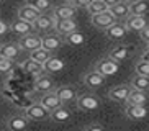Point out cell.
I'll use <instances>...</instances> for the list:
<instances>
[{"label": "cell", "instance_id": "obj_5", "mask_svg": "<svg viewBox=\"0 0 149 131\" xmlns=\"http://www.w3.org/2000/svg\"><path fill=\"white\" fill-rule=\"evenodd\" d=\"M18 43H20V46H22L23 51H28V52L43 48V38L38 36V35H33V33L22 36V38L18 39Z\"/></svg>", "mask_w": 149, "mask_h": 131}, {"label": "cell", "instance_id": "obj_14", "mask_svg": "<svg viewBox=\"0 0 149 131\" xmlns=\"http://www.w3.org/2000/svg\"><path fill=\"white\" fill-rule=\"evenodd\" d=\"M22 46L20 43H13V41H8V43H3L0 46V56L2 57H8V59H17L22 52Z\"/></svg>", "mask_w": 149, "mask_h": 131}, {"label": "cell", "instance_id": "obj_1", "mask_svg": "<svg viewBox=\"0 0 149 131\" xmlns=\"http://www.w3.org/2000/svg\"><path fill=\"white\" fill-rule=\"evenodd\" d=\"M25 115L30 118L31 121H46V120H51V110H48L41 102L26 107Z\"/></svg>", "mask_w": 149, "mask_h": 131}, {"label": "cell", "instance_id": "obj_34", "mask_svg": "<svg viewBox=\"0 0 149 131\" xmlns=\"http://www.w3.org/2000/svg\"><path fill=\"white\" fill-rule=\"evenodd\" d=\"M12 70H13V59H8V57H2L0 56V72L10 74Z\"/></svg>", "mask_w": 149, "mask_h": 131}, {"label": "cell", "instance_id": "obj_44", "mask_svg": "<svg viewBox=\"0 0 149 131\" xmlns=\"http://www.w3.org/2000/svg\"><path fill=\"white\" fill-rule=\"evenodd\" d=\"M148 48H149V43H148Z\"/></svg>", "mask_w": 149, "mask_h": 131}, {"label": "cell", "instance_id": "obj_40", "mask_svg": "<svg viewBox=\"0 0 149 131\" xmlns=\"http://www.w3.org/2000/svg\"><path fill=\"white\" fill-rule=\"evenodd\" d=\"M103 2H105V3L108 5V8H111L113 5H116L118 2H121V0H103Z\"/></svg>", "mask_w": 149, "mask_h": 131}, {"label": "cell", "instance_id": "obj_25", "mask_svg": "<svg viewBox=\"0 0 149 131\" xmlns=\"http://www.w3.org/2000/svg\"><path fill=\"white\" fill-rule=\"evenodd\" d=\"M108 56L113 57L115 61L123 62V61H126L128 56H130V48H128V46H125V44H120V46H116V48H113L111 51H110Z\"/></svg>", "mask_w": 149, "mask_h": 131}, {"label": "cell", "instance_id": "obj_18", "mask_svg": "<svg viewBox=\"0 0 149 131\" xmlns=\"http://www.w3.org/2000/svg\"><path fill=\"white\" fill-rule=\"evenodd\" d=\"M40 102L48 110H51V111L59 108V107H62V102H61V98H59V95H57V92H46V93H43Z\"/></svg>", "mask_w": 149, "mask_h": 131}, {"label": "cell", "instance_id": "obj_35", "mask_svg": "<svg viewBox=\"0 0 149 131\" xmlns=\"http://www.w3.org/2000/svg\"><path fill=\"white\" fill-rule=\"evenodd\" d=\"M134 70H136V74L149 75V61H144V59L138 61V62H136V66H134Z\"/></svg>", "mask_w": 149, "mask_h": 131}, {"label": "cell", "instance_id": "obj_6", "mask_svg": "<svg viewBox=\"0 0 149 131\" xmlns=\"http://www.w3.org/2000/svg\"><path fill=\"white\" fill-rule=\"evenodd\" d=\"M84 84L90 90H97V88H100L105 84V75L102 74V72H98L97 69H93L84 75Z\"/></svg>", "mask_w": 149, "mask_h": 131}, {"label": "cell", "instance_id": "obj_9", "mask_svg": "<svg viewBox=\"0 0 149 131\" xmlns=\"http://www.w3.org/2000/svg\"><path fill=\"white\" fill-rule=\"evenodd\" d=\"M56 92H57V95H59V98H61L62 105L74 103V102H77V98H79L77 92H75V88L72 87V85H61V87L56 88Z\"/></svg>", "mask_w": 149, "mask_h": 131}, {"label": "cell", "instance_id": "obj_21", "mask_svg": "<svg viewBox=\"0 0 149 131\" xmlns=\"http://www.w3.org/2000/svg\"><path fill=\"white\" fill-rule=\"evenodd\" d=\"M53 13L56 20H61V18H74L75 15V7L72 3H64V5H59L56 8H53Z\"/></svg>", "mask_w": 149, "mask_h": 131}, {"label": "cell", "instance_id": "obj_28", "mask_svg": "<svg viewBox=\"0 0 149 131\" xmlns=\"http://www.w3.org/2000/svg\"><path fill=\"white\" fill-rule=\"evenodd\" d=\"M131 87L133 88H138V90H149V75H141V74H136L134 77L131 79Z\"/></svg>", "mask_w": 149, "mask_h": 131}, {"label": "cell", "instance_id": "obj_42", "mask_svg": "<svg viewBox=\"0 0 149 131\" xmlns=\"http://www.w3.org/2000/svg\"><path fill=\"white\" fill-rule=\"evenodd\" d=\"M66 3H72V5H77V0H64Z\"/></svg>", "mask_w": 149, "mask_h": 131}, {"label": "cell", "instance_id": "obj_37", "mask_svg": "<svg viewBox=\"0 0 149 131\" xmlns=\"http://www.w3.org/2000/svg\"><path fill=\"white\" fill-rule=\"evenodd\" d=\"M141 39H144L146 43H149V25L141 31Z\"/></svg>", "mask_w": 149, "mask_h": 131}, {"label": "cell", "instance_id": "obj_7", "mask_svg": "<svg viewBox=\"0 0 149 131\" xmlns=\"http://www.w3.org/2000/svg\"><path fill=\"white\" fill-rule=\"evenodd\" d=\"M131 90H133L131 85H116L108 92V98L113 102H118V103H126Z\"/></svg>", "mask_w": 149, "mask_h": 131}, {"label": "cell", "instance_id": "obj_36", "mask_svg": "<svg viewBox=\"0 0 149 131\" xmlns=\"http://www.w3.org/2000/svg\"><path fill=\"white\" fill-rule=\"evenodd\" d=\"M103 130V125L100 123H90L87 126H84V131H102Z\"/></svg>", "mask_w": 149, "mask_h": 131}, {"label": "cell", "instance_id": "obj_10", "mask_svg": "<svg viewBox=\"0 0 149 131\" xmlns=\"http://www.w3.org/2000/svg\"><path fill=\"white\" fill-rule=\"evenodd\" d=\"M54 30H56L57 35L66 36V35H69V33L77 30V23H75L74 18H61V20H56Z\"/></svg>", "mask_w": 149, "mask_h": 131}, {"label": "cell", "instance_id": "obj_30", "mask_svg": "<svg viewBox=\"0 0 149 131\" xmlns=\"http://www.w3.org/2000/svg\"><path fill=\"white\" fill-rule=\"evenodd\" d=\"M131 15H146L149 12V0H138L130 5Z\"/></svg>", "mask_w": 149, "mask_h": 131}, {"label": "cell", "instance_id": "obj_31", "mask_svg": "<svg viewBox=\"0 0 149 131\" xmlns=\"http://www.w3.org/2000/svg\"><path fill=\"white\" fill-rule=\"evenodd\" d=\"M30 57L35 59V61H38V62H41V64H44V62L51 57V51H48V49H44V48L35 49V51L30 52Z\"/></svg>", "mask_w": 149, "mask_h": 131}, {"label": "cell", "instance_id": "obj_41", "mask_svg": "<svg viewBox=\"0 0 149 131\" xmlns=\"http://www.w3.org/2000/svg\"><path fill=\"white\" fill-rule=\"evenodd\" d=\"M141 59H144V61H149V48L146 49L143 54H141Z\"/></svg>", "mask_w": 149, "mask_h": 131}, {"label": "cell", "instance_id": "obj_2", "mask_svg": "<svg viewBox=\"0 0 149 131\" xmlns=\"http://www.w3.org/2000/svg\"><path fill=\"white\" fill-rule=\"evenodd\" d=\"M90 22L95 28L98 30H107L108 26H111L113 23L118 22V18L115 17L111 10H107V12H102V13H95V15H90Z\"/></svg>", "mask_w": 149, "mask_h": 131}, {"label": "cell", "instance_id": "obj_27", "mask_svg": "<svg viewBox=\"0 0 149 131\" xmlns=\"http://www.w3.org/2000/svg\"><path fill=\"white\" fill-rule=\"evenodd\" d=\"M69 118H70V111L66 107H59V108L51 111V120L54 123H66Z\"/></svg>", "mask_w": 149, "mask_h": 131}, {"label": "cell", "instance_id": "obj_22", "mask_svg": "<svg viewBox=\"0 0 149 131\" xmlns=\"http://www.w3.org/2000/svg\"><path fill=\"white\" fill-rule=\"evenodd\" d=\"M64 67H66V62L62 61L61 57H57V56H51L48 61L44 62V69H46V72H49V74L61 72Z\"/></svg>", "mask_w": 149, "mask_h": 131}, {"label": "cell", "instance_id": "obj_19", "mask_svg": "<svg viewBox=\"0 0 149 131\" xmlns=\"http://www.w3.org/2000/svg\"><path fill=\"white\" fill-rule=\"evenodd\" d=\"M64 39H61V35H48L43 38V48L51 52H56L62 48Z\"/></svg>", "mask_w": 149, "mask_h": 131}, {"label": "cell", "instance_id": "obj_8", "mask_svg": "<svg viewBox=\"0 0 149 131\" xmlns=\"http://www.w3.org/2000/svg\"><path fill=\"white\" fill-rule=\"evenodd\" d=\"M54 25H56V17H54V13H48V12H44L41 13L40 17H38V20L35 22V28L36 30H40V31H49V30H53Z\"/></svg>", "mask_w": 149, "mask_h": 131}, {"label": "cell", "instance_id": "obj_20", "mask_svg": "<svg viewBox=\"0 0 149 131\" xmlns=\"http://www.w3.org/2000/svg\"><path fill=\"white\" fill-rule=\"evenodd\" d=\"M22 66H23V70H26L28 74L35 75V77H38V75H43L44 72H46V69H44V64L35 61V59H31V57H28V59L23 62Z\"/></svg>", "mask_w": 149, "mask_h": 131}, {"label": "cell", "instance_id": "obj_3", "mask_svg": "<svg viewBox=\"0 0 149 131\" xmlns=\"http://www.w3.org/2000/svg\"><path fill=\"white\" fill-rule=\"evenodd\" d=\"M75 105L82 111H95V110L100 108V100L93 93H82V95H79Z\"/></svg>", "mask_w": 149, "mask_h": 131}, {"label": "cell", "instance_id": "obj_39", "mask_svg": "<svg viewBox=\"0 0 149 131\" xmlns=\"http://www.w3.org/2000/svg\"><path fill=\"white\" fill-rule=\"evenodd\" d=\"M92 2L93 0H77V5H79V7H84V8H87Z\"/></svg>", "mask_w": 149, "mask_h": 131}, {"label": "cell", "instance_id": "obj_38", "mask_svg": "<svg viewBox=\"0 0 149 131\" xmlns=\"http://www.w3.org/2000/svg\"><path fill=\"white\" fill-rule=\"evenodd\" d=\"M8 28H10V26L7 25L5 22H0V35L5 36V35H7V31H8Z\"/></svg>", "mask_w": 149, "mask_h": 131}, {"label": "cell", "instance_id": "obj_15", "mask_svg": "<svg viewBox=\"0 0 149 131\" xmlns=\"http://www.w3.org/2000/svg\"><path fill=\"white\" fill-rule=\"evenodd\" d=\"M125 115L130 120H144L148 116V110L143 105H133V103H126L125 108Z\"/></svg>", "mask_w": 149, "mask_h": 131}, {"label": "cell", "instance_id": "obj_32", "mask_svg": "<svg viewBox=\"0 0 149 131\" xmlns=\"http://www.w3.org/2000/svg\"><path fill=\"white\" fill-rule=\"evenodd\" d=\"M88 13L90 15H95V13H102V12H107L108 10V5L103 2V0H93L92 3L87 7Z\"/></svg>", "mask_w": 149, "mask_h": 131}, {"label": "cell", "instance_id": "obj_11", "mask_svg": "<svg viewBox=\"0 0 149 131\" xmlns=\"http://www.w3.org/2000/svg\"><path fill=\"white\" fill-rule=\"evenodd\" d=\"M125 25H126V28L130 31H138V33H141V31L149 25V22L146 20L144 15H130V17L126 18Z\"/></svg>", "mask_w": 149, "mask_h": 131}, {"label": "cell", "instance_id": "obj_23", "mask_svg": "<svg viewBox=\"0 0 149 131\" xmlns=\"http://www.w3.org/2000/svg\"><path fill=\"white\" fill-rule=\"evenodd\" d=\"M54 87L53 84V79L48 77V75H38V77L35 79V88L38 92H43V93H46V92H51Z\"/></svg>", "mask_w": 149, "mask_h": 131}, {"label": "cell", "instance_id": "obj_29", "mask_svg": "<svg viewBox=\"0 0 149 131\" xmlns=\"http://www.w3.org/2000/svg\"><path fill=\"white\" fill-rule=\"evenodd\" d=\"M148 102V95H146L144 90H138V88H133L131 93H130V98H128L126 103H133V105H144Z\"/></svg>", "mask_w": 149, "mask_h": 131}, {"label": "cell", "instance_id": "obj_43", "mask_svg": "<svg viewBox=\"0 0 149 131\" xmlns=\"http://www.w3.org/2000/svg\"><path fill=\"white\" fill-rule=\"evenodd\" d=\"M126 2H128L130 5H131V3H134V2H138V0H126Z\"/></svg>", "mask_w": 149, "mask_h": 131}, {"label": "cell", "instance_id": "obj_4", "mask_svg": "<svg viewBox=\"0 0 149 131\" xmlns=\"http://www.w3.org/2000/svg\"><path fill=\"white\" fill-rule=\"evenodd\" d=\"M120 62L115 61L113 57H103V59H100V61L97 62L95 69L98 70V72H102V74L105 75V77H110V75H115L116 72H118V67H120Z\"/></svg>", "mask_w": 149, "mask_h": 131}, {"label": "cell", "instance_id": "obj_13", "mask_svg": "<svg viewBox=\"0 0 149 131\" xmlns=\"http://www.w3.org/2000/svg\"><path fill=\"white\" fill-rule=\"evenodd\" d=\"M30 121H31V120L26 116V115H23V116L15 115V116H10L8 120H7L5 126L8 128L10 131H23V130H26V128H28Z\"/></svg>", "mask_w": 149, "mask_h": 131}, {"label": "cell", "instance_id": "obj_12", "mask_svg": "<svg viewBox=\"0 0 149 131\" xmlns=\"http://www.w3.org/2000/svg\"><path fill=\"white\" fill-rule=\"evenodd\" d=\"M18 18H22V20H26V22L30 23H35L36 20H38V17L41 15V12L38 8H35L31 3H25L22 5L20 8H18Z\"/></svg>", "mask_w": 149, "mask_h": 131}, {"label": "cell", "instance_id": "obj_17", "mask_svg": "<svg viewBox=\"0 0 149 131\" xmlns=\"http://www.w3.org/2000/svg\"><path fill=\"white\" fill-rule=\"evenodd\" d=\"M33 28H35V23H30V22H26V20H22V18H17V20L10 25V30L13 31V33H17V35H20V36L30 35L31 31H33Z\"/></svg>", "mask_w": 149, "mask_h": 131}, {"label": "cell", "instance_id": "obj_33", "mask_svg": "<svg viewBox=\"0 0 149 131\" xmlns=\"http://www.w3.org/2000/svg\"><path fill=\"white\" fill-rule=\"evenodd\" d=\"M28 3H31L35 8H38L41 13L44 12H49V10L53 8V3H51V0H30Z\"/></svg>", "mask_w": 149, "mask_h": 131}, {"label": "cell", "instance_id": "obj_26", "mask_svg": "<svg viewBox=\"0 0 149 131\" xmlns=\"http://www.w3.org/2000/svg\"><path fill=\"white\" fill-rule=\"evenodd\" d=\"M64 41H66V44H70V46H82L85 43V35L75 30L64 36Z\"/></svg>", "mask_w": 149, "mask_h": 131}, {"label": "cell", "instance_id": "obj_24", "mask_svg": "<svg viewBox=\"0 0 149 131\" xmlns=\"http://www.w3.org/2000/svg\"><path fill=\"white\" fill-rule=\"evenodd\" d=\"M111 13H113L115 17L118 18H128L130 15H131V10H130V3H128L126 0H121V2H118L116 5H113L111 7Z\"/></svg>", "mask_w": 149, "mask_h": 131}, {"label": "cell", "instance_id": "obj_16", "mask_svg": "<svg viewBox=\"0 0 149 131\" xmlns=\"http://www.w3.org/2000/svg\"><path fill=\"white\" fill-rule=\"evenodd\" d=\"M128 28H126V25H123V23H113L111 26H108L105 30V33H107V36H108L110 39H115V41H120V39H123L125 36H126V33H128Z\"/></svg>", "mask_w": 149, "mask_h": 131}]
</instances>
